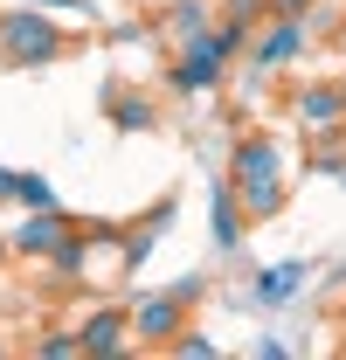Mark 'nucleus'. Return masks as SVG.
<instances>
[{
	"instance_id": "f257e3e1",
	"label": "nucleus",
	"mask_w": 346,
	"mask_h": 360,
	"mask_svg": "<svg viewBox=\"0 0 346 360\" xmlns=\"http://www.w3.org/2000/svg\"><path fill=\"white\" fill-rule=\"evenodd\" d=\"M229 187L243 194L250 222L284 215V153H277L270 132H243L236 139V153H229Z\"/></svg>"
},
{
	"instance_id": "f03ea898",
	"label": "nucleus",
	"mask_w": 346,
	"mask_h": 360,
	"mask_svg": "<svg viewBox=\"0 0 346 360\" xmlns=\"http://www.w3.org/2000/svg\"><path fill=\"white\" fill-rule=\"evenodd\" d=\"M70 56V35L49 21L42 7H14V14H0V63H14V70H42V63H63Z\"/></svg>"
},
{
	"instance_id": "7ed1b4c3",
	"label": "nucleus",
	"mask_w": 346,
	"mask_h": 360,
	"mask_svg": "<svg viewBox=\"0 0 346 360\" xmlns=\"http://www.w3.org/2000/svg\"><path fill=\"white\" fill-rule=\"evenodd\" d=\"M187 298H194V284L160 291V298H139L132 305V347H173L180 326H187Z\"/></svg>"
},
{
	"instance_id": "20e7f679",
	"label": "nucleus",
	"mask_w": 346,
	"mask_h": 360,
	"mask_svg": "<svg viewBox=\"0 0 346 360\" xmlns=\"http://www.w3.org/2000/svg\"><path fill=\"white\" fill-rule=\"evenodd\" d=\"M305 42H312V14H270V28H257V42H250V63L284 70V63L305 56Z\"/></svg>"
},
{
	"instance_id": "39448f33",
	"label": "nucleus",
	"mask_w": 346,
	"mask_h": 360,
	"mask_svg": "<svg viewBox=\"0 0 346 360\" xmlns=\"http://www.w3.org/2000/svg\"><path fill=\"white\" fill-rule=\"evenodd\" d=\"M222 70H229V56H222L208 35H194V42H180V56H173L167 90H180V97H201V90H215V84H222Z\"/></svg>"
},
{
	"instance_id": "423d86ee",
	"label": "nucleus",
	"mask_w": 346,
	"mask_h": 360,
	"mask_svg": "<svg viewBox=\"0 0 346 360\" xmlns=\"http://www.w3.org/2000/svg\"><path fill=\"white\" fill-rule=\"evenodd\" d=\"M77 236V222L63 215V208H28V222L14 229V257H35V264H49L63 243Z\"/></svg>"
},
{
	"instance_id": "0eeeda50",
	"label": "nucleus",
	"mask_w": 346,
	"mask_h": 360,
	"mask_svg": "<svg viewBox=\"0 0 346 360\" xmlns=\"http://www.w3.org/2000/svg\"><path fill=\"white\" fill-rule=\"evenodd\" d=\"M84 354H125L132 347V305H97V312L77 326Z\"/></svg>"
},
{
	"instance_id": "6e6552de",
	"label": "nucleus",
	"mask_w": 346,
	"mask_h": 360,
	"mask_svg": "<svg viewBox=\"0 0 346 360\" xmlns=\"http://www.w3.org/2000/svg\"><path fill=\"white\" fill-rule=\"evenodd\" d=\"M291 111H298V125H312V132H340L346 125V84H305L291 97Z\"/></svg>"
},
{
	"instance_id": "1a4fd4ad",
	"label": "nucleus",
	"mask_w": 346,
	"mask_h": 360,
	"mask_svg": "<svg viewBox=\"0 0 346 360\" xmlns=\"http://www.w3.org/2000/svg\"><path fill=\"white\" fill-rule=\"evenodd\" d=\"M208 229H215V250H243V229H250V208H243V194L222 180L215 194H208Z\"/></svg>"
},
{
	"instance_id": "9d476101",
	"label": "nucleus",
	"mask_w": 346,
	"mask_h": 360,
	"mask_svg": "<svg viewBox=\"0 0 346 360\" xmlns=\"http://www.w3.org/2000/svg\"><path fill=\"white\" fill-rule=\"evenodd\" d=\"M160 28H167L173 42H194V35L215 28V7H208V0H173L167 14H160Z\"/></svg>"
},
{
	"instance_id": "9b49d317",
	"label": "nucleus",
	"mask_w": 346,
	"mask_h": 360,
	"mask_svg": "<svg viewBox=\"0 0 346 360\" xmlns=\"http://www.w3.org/2000/svg\"><path fill=\"white\" fill-rule=\"evenodd\" d=\"M298 284H305V264H270V270H257V305H284V298H298Z\"/></svg>"
},
{
	"instance_id": "f8f14e48",
	"label": "nucleus",
	"mask_w": 346,
	"mask_h": 360,
	"mask_svg": "<svg viewBox=\"0 0 346 360\" xmlns=\"http://www.w3.org/2000/svg\"><path fill=\"white\" fill-rule=\"evenodd\" d=\"M160 222H173V201H160V208H153V215H146V222L125 236V270H139L146 257H153V236H160Z\"/></svg>"
},
{
	"instance_id": "ddd939ff",
	"label": "nucleus",
	"mask_w": 346,
	"mask_h": 360,
	"mask_svg": "<svg viewBox=\"0 0 346 360\" xmlns=\"http://www.w3.org/2000/svg\"><path fill=\"white\" fill-rule=\"evenodd\" d=\"M104 111H111L118 132H153V104L146 97H104Z\"/></svg>"
},
{
	"instance_id": "4468645a",
	"label": "nucleus",
	"mask_w": 346,
	"mask_h": 360,
	"mask_svg": "<svg viewBox=\"0 0 346 360\" xmlns=\"http://www.w3.org/2000/svg\"><path fill=\"white\" fill-rule=\"evenodd\" d=\"M84 264H90V236L77 229V236H70V243L49 257V270H56V277H84Z\"/></svg>"
},
{
	"instance_id": "2eb2a0df",
	"label": "nucleus",
	"mask_w": 346,
	"mask_h": 360,
	"mask_svg": "<svg viewBox=\"0 0 346 360\" xmlns=\"http://www.w3.org/2000/svg\"><path fill=\"white\" fill-rule=\"evenodd\" d=\"M14 201H21V208H56V187H49L42 174H21V187H14Z\"/></svg>"
},
{
	"instance_id": "dca6fc26",
	"label": "nucleus",
	"mask_w": 346,
	"mask_h": 360,
	"mask_svg": "<svg viewBox=\"0 0 346 360\" xmlns=\"http://www.w3.org/2000/svg\"><path fill=\"white\" fill-rule=\"evenodd\" d=\"M35 354H42V360H70V354H84V340H77V333H42Z\"/></svg>"
},
{
	"instance_id": "f3484780",
	"label": "nucleus",
	"mask_w": 346,
	"mask_h": 360,
	"mask_svg": "<svg viewBox=\"0 0 346 360\" xmlns=\"http://www.w3.org/2000/svg\"><path fill=\"white\" fill-rule=\"evenodd\" d=\"M167 354H187V360H201V354H215V340H208V333H194V326H180V340H173Z\"/></svg>"
},
{
	"instance_id": "a211bd4d",
	"label": "nucleus",
	"mask_w": 346,
	"mask_h": 360,
	"mask_svg": "<svg viewBox=\"0 0 346 360\" xmlns=\"http://www.w3.org/2000/svg\"><path fill=\"white\" fill-rule=\"evenodd\" d=\"M222 14H243V21H257V14H270V0H222Z\"/></svg>"
},
{
	"instance_id": "6ab92c4d",
	"label": "nucleus",
	"mask_w": 346,
	"mask_h": 360,
	"mask_svg": "<svg viewBox=\"0 0 346 360\" xmlns=\"http://www.w3.org/2000/svg\"><path fill=\"white\" fill-rule=\"evenodd\" d=\"M319 0H270V14H312Z\"/></svg>"
},
{
	"instance_id": "aec40b11",
	"label": "nucleus",
	"mask_w": 346,
	"mask_h": 360,
	"mask_svg": "<svg viewBox=\"0 0 346 360\" xmlns=\"http://www.w3.org/2000/svg\"><path fill=\"white\" fill-rule=\"evenodd\" d=\"M14 187H21V174H14V167H0V201H14Z\"/></svg>"
},
{
	"instance_id": "412c9836",
	"label": "nucleus",
	"mask_w": 346,
	"mask_h": 360,
	"mask_svg": "<svg viewBox=\"0 0 346 360\" xmlns=\"http://www.w3.org/2000/svg\"><path fill=\"white\" fill-rule=\"evenodd\" d=\"M35 7H63V14H77V7H84V0H35Z\"/></svg>"
},
{
	"instance_id": "4be33fe9",
	"label": "nucleus",
	"mask_w": 346,
	"mask_h": 360,
	"mask_svg": "<svg viewBox=\"0 0 346 360\" xmlns=\"http://www.w3.org/2000/svg\"><path fill=\"white\" fill-rule=\"evenodd\" d=\"M7 257H14V236H0V264H7Z\"/></svg>"
},
{
	"instance_id": "5701e85b",
	"label": "nucleus",
	"mask_w": 346,
	"mask_h": 360,
	"mask_svg": "<svg viewBox=\"0 0 346 360\" xmlns=\"http://www.w3.org/2000/svg\"><path fill=\"white\" fill-rule=\"evenodd\" d=\"M326 7H346V0H326Z\"/></svg>"
},
{
	"instance_id": "b1692460",
	"label": "nucleus",
	"mask_w": 346,
	"mask_h": 360,
	"mask_svg": "<svg viewBox=\"0 0 346 360\" xmlns=\"http://www.w3.org/2000/svg\"><path fill=\"white\" fill-rule=\"evenodd\" d=\"M340 180H346V174H340Z\"/></svg>"
}]
</instances>
